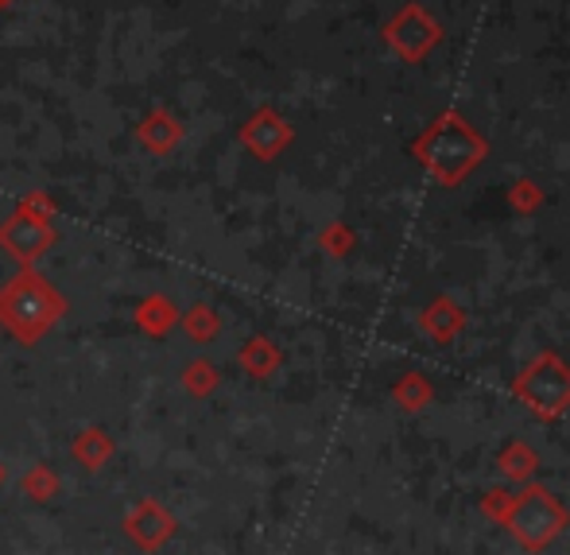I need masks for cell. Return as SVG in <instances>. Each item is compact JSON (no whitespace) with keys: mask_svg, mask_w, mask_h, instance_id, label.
I'll list each match as a JSON object with an SVG mask.
<instances>
[{"mask_svg":"<svg viewBox=\"0 0 570 555\" xmlns=\"http://www.w3.org/2000/svg\"><path fill=\"white\" fill-rule=\"evenodd\" d=\"M55 489H59V478H55L51 466H31L28 474H23V494L31 497V502H51Z\"/></svg>","mask_w":570,"mask_h":555,"instance_id":"5b68a950","label":"cell"},{"mask_svg":"<svg viewBox=\"0 0 570 555\" xmlns=\"http://www.w3.org/2000/svg\"><path fill=\"white\" fill-rule=\"evenodd\" d=\"M59 311H62V300L39 276H20L4 292V300H0V315H4V323L12 327L23 342H36V338L59 319Z\"/></svg>","mask_w":570,"mask_h":555,"instance_id":"6da1fadb","label":"cell"},{"mask_svg":"<svg viewBox=\"0 0 570 555\" xmlns=\"http://www.w3.org/2000/svg\"><path fill=\"white\" fill-rule=\"evenodd\" d=\"M0 486H4V466H0Z\"/></svg>","mask_w":570,"mask_h":555,"instance_id":"52a82bcc","label":"cell"},{"mask_svg":"<svg viewBox=\"0 0 570 555\" xmlns=\"http://www.w3.org/2000/svg\"><path fill=\"white\" fill-rule=\"evenodd\" d=\"M75 455L86 470H101V466L109 463V455H114V444H109L106 431H86V436L75 444Z\"/></svg>","mask_w":570,"mask_h":555,"instance_id":"277c9868","label":"cell"},{"mask_svg":"<svg viewBox=\"0 0 570 555\" xmlns=\"http://www.w3.org/2000/svg\"><path fill=\"white\" fill-rule=\"evenodd\" d=\"M206 384H210V366H206V361H198V366H190V369H187V389H198V392H203Z\"/></svg>","mask_w":570,"mask_h":555,"instance_id":"8992f818","label":"cell"},{"mask_svg":"<svg viewBox=\"0 0 570 555\" xmlns=\"http://www.w3.org/2000/svg\"><path fill=\"white\" fill-rule=\"evenodd\" d=\"M125 533H128V541H136V548L156 552L159 544H167L175 536V517L159 502L144 497V502H136L132 509H128Z\"/></svg>","mask_w":570,"mask_h":555,"instance_id":"7a4b0ae2","label":"cell"},{"mask_svg":"<svg viewBox=\"0 0 570 555\" xmlns=\"http://www.w3.org/2000/svg\"><path fill=\"white\" fill-rule=\"evenodd\" d=\"M55 241V233L47 230L43 222H31V218H12L8 225H0V245L8 249V253H16L20 261H31V256H39L47 245Z\"/></svg>","mask_w":570,"mask_h":555,"instance_id":"3957f363","label":"cell"}]
</instances>
